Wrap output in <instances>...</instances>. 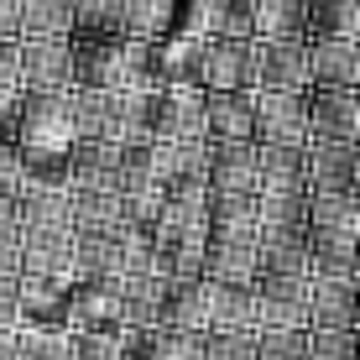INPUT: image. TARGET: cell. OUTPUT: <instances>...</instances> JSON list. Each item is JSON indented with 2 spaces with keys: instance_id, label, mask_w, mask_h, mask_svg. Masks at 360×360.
Returning a JSON list of instances; mask_svg holds the SVG:
<instances>
[{
  "instance_id": "cell-1",
  "label": "cell",
  "mask_w": 360,
  "mask_h": 360,
  "mask_svg": "<svg viewBox=\"0 0 360 360\" xmlns=\"http://www.w3.org/2000/svg\"><path fill=\"white\" fill-rule=\"evenodd\" d=\"M79 141V115L68 94H27L16 115V146L21 152H68Z\"/></svg>"
},
{
  "instance_id": "cell-2",
  "label": "cell",
  "mask_w": 360,
  "mask_h": 360,
  "mask_svg": "<svg viewBox=\"0 0 360 360\" xmlns=\"http://www.w3.org/2000/svg\"><path fill=\"white\" fill-rule=\"evenodd\" d=\"M21 89L27 94H68L79 84V47L73 37H21Z\"/></svg>"
},
{
  "instance_id": "cell-3",
  "label": "cell",
  "mask_w": 360,
  "mask_h": 360,
  "mask_svg": "<svg viewBox=\"0 0 360 360\" xmlns=\"http://www.w3.org/2000/svg\"><path fill=\"white\" fill-rule=\"evenodd\" d=\"M198 84H204L209 94L256 89V42H245V37H204Z\"/></svg>"
},
{
  "instance_id": "cell-4",
  "label": "cell",
  "mask_w": 360,
  "mask_h": 360,
  "mask_svg": "<svg viewBox=\"0 0 360 360\" xmlns=\"http://www.w3.org/2000/svg\"><path fill=\"white\" fill-rule=\"evenodd\" d=\"M204 110H209V89H198V84H162L152 94V136H162V141H209Z\"/></svg>"
},
{
  "instance_id": "cell-5",
  "label": "cell",
  "mask_w": 360,
  "mask_h": 360,
  "mask_svg": "<svg viewBox=\"0 0 360 360\" xmlns=\"http://www.w3.org/2000/svg\"><path fill=\"white\" fill-rule=\"evenodd\" d=\"M256 141L262 146H308V94L256 89Z\"/></svg>"
},
{
  "instance_id": "cell-6",
  "label": "cell",
  "mask_w": 360,
  "mask_h": 360,
  "mask_svg": "<svg viewBox=\"0 0 360 360\" xmlns=\"http://www.w3.org/2000/svg\"><path fill=\"white\" fill-rule=\"evenodd\" d=\"M308 288L314 277H256V324L308 329Z\"/></svg>"
},
{
  "instance_id": "cell-7",
  "label": "cell",
  "mask_w": 360,
  "mask_h": 360,
  "mask_svg": "<svg viewBox=\"0 0 360 360\" xmlns=\"http://www.w3.org/2000/svg\"><path fill=\"white\" fill-rule=\"evenodd\" d=\"M308 89H360V37H308Z\"/></svg>"
},
{
  "instance_id": "cell-8",
  "label": "cell",
  "mask_w": 360,
  "mask_h": 360,
  "mask_svg": "<svg viewBox=\"0 0 360 360\" xmlns=\"http://www.w3.org/2000/svg\"><path fill=\"white\" fill-rule=\"evenodd\" d=\"M256 225L251 230H209L204 240V277L209 282H256Z\"/></svg>"
},
{
  "instance_id": "cell-9",
  "label": "cell",
  "mask_w": 360,
  "mask_h": 360,
  "mask_svg": "<svg viewBox=\"0 0 360 360\" xmlns=\"http://www.w3.org/2000/svg\"><path fill=\"white\" fill-rule=\"evenodd\" d=\"M308 141H360V89H308Z\"/></svg>"
},
{
  "instance_id": "cell-10",
  "label": "cell",
  "mask_w": 360,
  "mask_h": 360,
  "mask_svg": "<svg viewBox=\"0 0 360 360\" xmlns=\"http://www.w3.org/2000/svg\"><path fill=\"white\" fill-rule=\"evenodd\" d=\"M308 329H360V277H314Z\"/></svg>"
},
{
  "instance_id": "cell-11",
  "label": "cell",
  "mask_w": 360,
  "mask_h": 360,
  "mask_svg": "<svg viewBox=\"0 0 360 360\" xmlns=\"http://www.w3.org/2000/svg\"><path fill=\"white\" fill-rule=\"evenodd\" d=\"M209 193H262L256 141H209Z\"/></svg>"
},
{
  "instance_id": "cell-12",
  "label": "cell",
  "mask_w": 360,
  "mask_h": 360,
  "mask_svg": "<svg viewBox=\"0 0 360 360\" xmlns=\"http://www.w3.org/2000/svg\"><path fill=\"white\" fill-rule=\"evenodd\" d=\"M308 42H256V89L308 94Z\"/></svg>"
},
{
  "instance_id": "cell-13",
  "label": "cell",
  "mask_w": 360,
  "mask_h": 360,
  "mask_svg": "<svg viewBox=\"0 0 360 360\" xmlns=\"http://www.w3.org/2000/svg\"><path fill=\"white\" fill-rule=\"evenodd\" d=\"M308 188L360 193V141H308Z\"/></svg>"
},
{
  "instance_id": "cell-14",
  "label": "cell",
  "mask_w": 360,
  "mask_h": 360,
  "mask_svg": "<svg viewBox=\"0 0 360 360\" xmlns=\"http://www.w3.org/2000/svg\"><path fill=\"white\" fill-rule=\"evenodd\" d=\"M21 277L73 282V230H21Z\"/></svg>"
},
{
  "instance_id": "cell-15",
  "label": "cell",
  "mask_w": 360,
  "mask_h": 360,
  "mask_svg": "<svg viewBox=\"0 0 360 360\" xmlns=\"http://www.w3.org/2000/svg\"><path fill=\"white\" fill-rule=\"evenodd\" d=\"M256 277H314V251L308 230H262L256 225Z\"/></svg>"
},
{
  "instance_id": "cell-16",
  "label": "cell",
  "mask_w": 360,
  "mask_h": 360,
  "mask_svg": "<svg viewBox=\"0 0 360 360\" xmlns=\"http://www.w3.org/2000/svg\"><path fill=\"white\" fill-rule=\"evenodd\" d=\"M79 329H120L115 282H68V334Z\"/></svg>"
},
{
  "instance_id": "cell-17",
  "label": "cell",
  "mask_w": 360,
  "mask_h": 360,
  "mask_svg": "<svg viewBox=\"0 0 360 360\" xmlns=\"http://www.w3.org/2000/svg\"><path fill=\"white\" fill-rule=\"evenodd\" d=\"M204 131H209V141H256V89L209 94Z\"/></svg>"
},
{
  "instance_id": "cell-18",
  "label": "cell",
  "mask_w": 360,
  "mask_h": 360,
  "mask_svg": "<svg viewBox=\"0 0 360 360\" xmlns=\"http://www.w3.org/2000/svg\"><path fill=\"white\" fill-rule=\"evenodd\" d=\"M162 329H209V277H167Z\"/></svg>"
},
{
  "instance_id": "cell-19",
  "label": "cell",
  "mask_w": 360,
  "mask_h": 360,
  "mask_svg": "<svg viewBox=\"0 0 360 360\" xmlns=\"http://www.w3.org/2000/svg\"><path fill=\"white\" fill-rule=\"evenodd\" d=\"M21 329H68V282L21 277Z\"/></svg>"
},
{
  "instance_id": "cell-20",
  "label": "cell",
  "mask_w": 360,
  "mask_h": 360,
  "mask_svg": "<svg viewBox=\"0 0 360 360\" xmlns=\"http://www.w3.org/2000/svg\"><path fill=\"white\" fill-rule=\"evenodd\" d=\"M314 277H360V230H308Z\"/></svg>"
},
{
  "instance_id": "cell-21",
  "label": "cell",
  "mask_w": 360,
  "mask_h": 360,
  "mask_svg": "<svg viewBox=\"0 0 360 360\" xmlns=\"http://www.w3.org/2000/svg\"><path fill=\"white\" fill-rule=\"evenodd\" d=\"M68 167H73L68 188H110V193H115L120 146H110V141H73L68 146Z\"/></svg>"
},
{
  "instance_id": "cell-22",
  "label": "cell",
  "mask_w": 360,
  "mask_h": 360,
  "mask_svg": "<svg viewBox=\"0 0 360 360\" xmlns=\"http://www.w3.org/2000/svg\"><path fill=\"white\" fill-rule=\"evenodd\" d=\"M209 329H262L256 282H209Z\"/></svg>"
},
{
  "instance_id": "cell-23",
  "label": "cell",
  "mask_w": 360,
  "mask_h": 360,
  "mask_svg": "<svg viewBox=\"0 0 360 360\" xmlns=\"http://www.w3.org/2000/svg\"><path fill=\"white\" fill-rule=\"evenodd\" d=\"M256 42H308V0H251Z\"/></svg>"
},
{
  "instance_id": "cell-24",
  "label": "cell",
  "mask_w": 360,
  "mask_h": 360,
  "mask_svg": "<svg viewBox=\"0 0 360 360\" xmlns=\"http://www.w3.org/2000/svg\"><path fill=\"white\" fill-rule=\"evenodd\" d=\"M178 27V0H120V37L162 42Z\"/></svg>"
},
{
  "instance_id": "cell-25",
  "label": "cell",
  "mask_w": 360,
  "mask_h": 360,
  "mask_svg": "<svg viewBox=\"0 0 360 360\" xmlns=\"http://www.w3.org/2000/svg\"><path fill=\"white\" fill-rule=\"evenodd\" d=\"M16 219L21 230H73V198L68 188H21Z\"/></svg>"
},
{
  "instance_id": "cell-26",
  "label": "cell",
  "mask_w": 360,
  "mask_h": 360,
  "mask_svg": "<svg viewBox=\"0 0 360 360\" xmlns=\"http://www.w3.org/2000/svg\"><path fill=\"white\" fill-rule=\"evenodd\" d=\"M262 188H308V146H262L256 141Z\"/></svg>"
},
{
  "instance_id": "cell-27",
  "label": "cell",
  "mask_w": 360,
  "mask_h": 360,
  "mask_svg": "<svg viewBox=\"0 0 360 360\" xmlns=\"http://www.w3.org/2000/svg\"><path fill=\"white\" fill-rule=\"evenodd\" d=\"M262 230H308V188H262L256 193Z\"/></svg>"
},
{
  "instance_id": "cell-28",
  "label": "cell",
  "mask_w": 360,
  "mask_h": 360,
  "mask_svg": "<svg viewBox=\"0 0 360 360\" xmlns=\"http://www.w3.org/2000/svg\"><path fill=\"white\" fill-rule=\"evenodd\" d=\"M73 198V230H120L126 225V204L110 188H68Z\"/></svg>"
},
{
  "instance_id": "cell-29",
  "label": "cell",
  "mask_w": 360,
  "mask_h": 360,
  "mask_svg": "<svg viewBox=\"0 0 360 360\" xmlns=\"http://www.w3.org/2000/svg\"><path fill=\"white\" fill-rule=\"evenodd\" d=\"M308 230H360V193L308 188Z\"/></svg>"
},
{
  "instance_id": "cell-30",
  "label": "cell",
  "mask_w": 360,
  "mask_h": 360,
  "mask_svg": "<svg viewBox=\"0 0 360 360\" xmlns=\"http://www.w3.org/2000/svg\"><path fill=\"white\" fill-rule=\"evenodd\" d=\"M73 0H21V37H73Z\"/></svg>"
},
{
  "instance_id": "cell-31",
  "label": "cell",
  "mask_w": 360,
  "mask_h": 360,
  "mask_svg": "<svg viewBox=\"0 0 360 360\" xmlns=\"http://www.w3.org/2000/svg\"><path fill=\"white\" fill-rule=\"evenodd\" d=\"M308 37H360V0H308Z\"/></svg>"
},
{
  "instance_id": "cell-32",
  "label": "cell",
  "mask_w": 360,
  "mask_h": 360,
  "mask_svg": "<svg viewBox=\"0 0 360 360\" xmlns=\"http://www.w3.org/2000/svg\"><path fill=\"white\" fill-rule=\"evenodd\" d=\"M21 172H27V188H68L73 183L68 152H21Z\"/></svg>"
},
{
  "instance_id": "cell-33",
  "label": "cell",
  "mask_w": 360,
  "mask_h": 360,
  "mask_svg": "<svg viewBox=\"0 0 360 360\" xmlns=\"http://www.w3.org/2000/svg\"><path fill=\"white\" fill-rule=\"evenodd\" d=\"M256 193H209V230H251Z\"/></svg>"
},
{
  "instance_id": "cell-34",
  "label": "cell",
  "mask_w": 360,
  "mask_h": 360,
  "mask_svg": "<svg viewBox=\"0 0 360 360\" xmlns=\"http://www.w3.org/2000/svg\"><path fill=\"white\" fill-rule=\"evenodd\" d=\"M256 360H308V329H256Z\"/></svg>"
},
{
  "instance_id": "cell-35",
  "label": "cell",
  "mask_w": 360,
  "mask_h": 360,
  "mask_svg": "<svg viewBox=\"0 0 360 360\" xmlns=\"http://www.w3.org/2000/svg\"><path fill=\"white\" fill-rule=\"evenodd\" d=\"M308 360H360V329H308Z\"/></svg>"
},
{
  "instance_id": "cell-36",
  "label": "cell",
  "mask_w": 360,
  "mask_h": 360,
  "mask_svg": "<svg viewBox=\"0 0 360 360\" xmlns=\"http://www.w3.org/2000/svg\"><path fill=\"white\" fill-rule=\"evenodd\" d=\"M21 360H73L68 329H21Z\"/></svg>"
},
{
  "instance_id": "cell-37",
  "label": "cell",
  "mask_w": 360,
  "mask_h": 360,
  "mask_svg": "<svg viewBox=\"0 0 360 360\" xmlns=\"http://www.w3.org/2000/svg\"><path fill=\"white\" fill-rule=\"evenodd\" d=\"M204 360H256V329H209Z\"/></svg>"
},
{
  "instance_id": "cell-38",
  "label": "cell",
  "mask_w": 360,
  "mask_h": 360,
  "mask_svg": "<svg viewBox=\"0 0 360 360\" xmlns=\"http://www.w3.org/2000/svg\"><path fill=\"white\" fill-rule=\"evenodd\" d=\"M73 360H120V329H79Z\"/></svg>"
},
{
  "instance_id": "cell-39",
  "label": "cell",
  "mask_w": 360,
  "mask_h": 360,
  "mask_svg": "<svg viewBox=\"0 0 360 360\" xmlns=\"http://www.w3.org/2000/svg\"><path fill=\"white\" fill-rule=\"evenodd\" d=\"M120 360H162V324L157 329H120Z\"/></svg>"
},
{
  "instance_id": "cell-40",
  "label": "cell",
  "mask_w": 360,
  "mask_h": 360,
  "mask_svg": "<svg viewBox=\"0 0 360 360\" xmlns=\"http://www.w3.org/2000/svg\"><path fill=\"white\" fill-rule=\"evenodd\" d=\"M209 329H162V360H204Z\"/></svg>"
},
{
  "instance_id": "cell-41",
  "label": "cell",
  "mask_w": 360,
  "mask_h": 360,
  "mask_svg": "<svg viewBox=\"0 0 360 360\" xmlns=\"http://www.w3.org/2000/svg\"><path fill=\"white\" fill-rule=\"evenodd\" d=\"M21 188H27V172H21V146L0 136V193H16V198H21Z\"/></svg>"
},
{
  "instance_id": "cell-42",
  "label": "cell",
  "mask_w": 360,
  "mask_h": 360,
  "mask_svg": "<svg viewBox=\"0 0 360 360\" xmlns=\"http://www.w3.org/2000/svg\"><path fill=\"white\" fill-rule=\"evenodd\" d=\"M0 277H21V225L16 219L0 225Z\"/></svg>"
},
{
  "instance_id": "cell-43",
  "label": "cell",
  "mask_w": 360,
  "mask_h": 360,
  "mask_svg": "<svg viewBox=\"0 0 360 360\" xmlns=\"http://www.w3.org/2000/svg\"><path fill=\"white\" fill-rule=\"evenodd\" d=\"M0 329H21V277H0Z\"/></svg>"
},
{
  "instance_id": "cell-44",
  "label": "cell",
  "mask_w": 360,
  "mask_h": 360,
  "mask_svg": "<svg viewBox=\"0 0 360 360\" xmlns=\"http://www.w3.org/2000/svg\"><path fill=\"white\" fill-rule=\"evenodd\" d=\"M0 42H21V0H0Z\"/></svg>"
},
{
  "instance_id": "cell-45",
  "label": "cell",
  "mask_w": 360,
  "mask_h": 360,
  "mask_svg": "<svg viewBox=\"0 0 360 360\" xmlns=\"http://www.w3.org/2000/svg\"><path fill=\"white\" fill-rule=\"evenodd\" d=\"M0 360H21V329H0Z\"/></svg>"
},
{
  "instance_id": "cell-46",
  "label": "cell",
  "mask_w": 360,
  "mask_h": 360,
  "mask_svg": "<svg viewBox=\"0 0 360 360\" xmlns=\"http://www.w3.org/2000/svg\"><path fill=\"white\" fill-rule=\"evenodd\" d=\"M6 219H16V193H0V225H6ZM21 225V219H16Z\"/></svg>"
}]
</instances>
